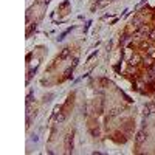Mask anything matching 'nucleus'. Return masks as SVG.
<instances>
[{"label":"nucleus","instance_id":"f257e3e1","mask_svg":"<svg viewBox=\"0 0 155 155\" xmlns=\"http://www.w3.org/2000/svg\"><path fill=\"white\" fill-rule=\"evenodd\" d=\"M65 147H67L68 152L71 151V147H73V136L71 135H67L65 136Z\"/></svg>","mask_w":155,"mask_h":155},{"label":"nucleus","instance_id":"f03ea898","mask_svg":"<svg viewBox=\"0 0 155 155\" xmlns=\"http://www.w3.org/2000/svg\"><path fill=\"white\" fill-rule=\"evenodd\" d=\"M140 61H141V59H140V56L133 54V56H132L130 59H129V64H130V65H138V64H140Z\"/></svg>","mask_w":155,"mask_h":155},{"label":"nucleus","instance_id":"7ed1b4c3","mask_svg":"<svg viewBox=\"0 0 155 155\" xmlns=\"http://www.w3.org/2000/svg\"><path fill=\"white\" fill-rule=\"evenodd\" d=\"M146 140V133H144V132H138V135H136V144H141V143L143 141H144Z\"/></svg>","mask_w":155,"mask_h":155},{"label":"nucleus","instance_id":"20e7f679","mask_svg":"<svg viewBox=\"0 0 155 155\" xmlns=\"http://www.w3.org/2000/svg\"><path fill=\"white\" fill-rule=\"evenodd\" d=\"M56 121L59 123V124H61V123H64V121H65V115H64V113H61V112H59V113H56Z\"/></svg>","mask_w":155,"mask_h":155},{"label":"nucleus","instance_id":"39448f33","mask_svg":"<svg viewBox=\"0 0 155 155\" xmlns=\"http://www.w3.org/2000/svg\"><path fill=\"white\" fill-rule=\"evenodd\" d=\"M132 56H133L132 50H130V48H124V57H126V59H130Z\"/></svg>","mask_w":155,"mask_h":155},{"label":"nucleus","instance_id":"423d86ee","mask_svg":"<svg viewBox=\"0 0 155 155\" xmlns=\"http://www.w3.org/2000/svg\"><path fill=\"white\" fill-rule=\"evenodd\" d=\"M68 54H70V50H68V48H64V51H62L61 56H59V59H65Z\"/></svg>","mask_w":155,"mask_h":155},{"label":"nucleus","instance_id":"0eeeda50","mask_svg":"<svg viewBox=\"0 0 155 155\" xmlns=\"http://www.w3.org/2000/svg\"><path fill=\"white\" fill-rule=\"evenodd\" d=\"M147 34H149V31H147V28H144V26H143V28H141V30H140V36H141V37H144V36H147Z\"/></svg>","mask_w":155,"mask_h":155},{"label":"nucleus","instance_id":"6e6552de","mask_svg":"<svg viewBox=\"0 0 155 155\" xmlns=\"http://www.w3.org/2000/svg\"><path fill=\"white\" fill-rule=\"evenodd\" d=\"M152 110H154V106H147V107H144V115L152 113Z\"/></svg>","mask_w":155,"mask_h":155},{"label":"nucleus","instance_id":"1a4fd4ad","mask_svg":"<svg viewBox=\"0 0 155 155\" xmlns=\"http://www.w3.org/2000/svg\"><path fill=\"white\" fill-rule=\"evenodd\" d=\"M34 30H36V25H33V26H30V28H28V31H26V36H30V34L34 31Z\"/></svg>","mask_w":155,"mask_h":155},{"label":"nucleus","instance_id":"9d476101","mask_svg":"<svg viewBox=\"0 0 155 155\" xmlns=\"http://www.w3.org/2000/svg\"><path fill=\"white\" fill-rule=\"evenodd\" d=\"M132 23H133L135 26H140V20H138V19H135L133 22H132Z\"/></svg>","mask_w":155,"mask_h":155},{"label":"nucleus","instance_id":"9b49d317","mask_svg":"<svg viewBox=\"0 0 155 155\" xmlns=\"http://www.w3.org/2000/svg\"><path fill=\"white\" fill-rule=\"evenodd\" d=\"M67 6H68V2H67V0H65V2H64V3H62V5H61V8H67Z\"/></svg>","mask_w":155,"mask_h":155},{"label":"nucleus","instance_id":"f8f14e48","mask_svg":"<svg viewBox=\"0 0 155 155\" xmlns=\"http://www.w3.org/2000/svg\"><path fill=\"white\" fill-rule=\"evenodd\" d=\"M149 36H151V37H152V39H155V31H152V33H151V34H149Z\"/></svg>","mask_w":155,"mask_h":155}]
</instances>
